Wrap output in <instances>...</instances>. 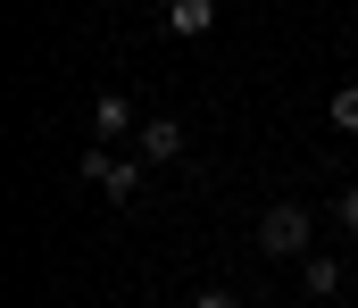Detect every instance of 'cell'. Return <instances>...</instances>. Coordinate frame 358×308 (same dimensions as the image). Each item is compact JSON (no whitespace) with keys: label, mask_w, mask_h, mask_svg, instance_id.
<instances>
[{"label":"cell","mask_w":358,"mask_h":308,"mask_svg":"<svg viewBox=\"0 0 358 308\" xmlns=\"http://www.w3.org/2000/svg\"><path fill=\"white\" fill-rule=\"evenodd\" d=\"M259 250L267 258H308V200H267L259 208Z\"/></svg>","instance_id":"obj_1"},{"label":"cell","mask_w":358,"mask_h":308,"mask_svg":"<svg viewBox=\"0 0 358 308\" xmlns=\"http://www.w3.org/2000/svg\"><path fill=\"white\" fill-rule=\"evenodd\" d=\"M142 167H150L142 150H134V159H117V150L100 142V150H84V167H76V175H84L92 192H108V200H134V192H142Z\"/></svg>","instance_id":"obj_2"},{"label":"cell","mask_w":358,"mask_h":308,"mask_svg":"<svg viewBox=\"0 0 358 308\" xmlns=\"http://www.w3.org/2000/svg\"><path fill=\"white\" fill-rule=\"evenodd\" d=\"M134 150H142L150 167H167V159H183V125H176V117H142V133H134Z\"/></svg>","instance_id":"obj_3"},{"label":"cell","mask_w":358,"mask_h":308,"mask_svg":"<svg viewBox=\"0 0 358 308\" xmlns=\"http://www.w3.org/2000/svg\"><path fill=\"white\" fill-rule=\"evenodd\" d=\"M92 133H100V142H125V133H142L134 101H125V92H100V101H92Z\"/></svg>","instance_id":"obj_4"},{"label":"cell","mask_w":358,"mask_h":308,"mask_svg":"<svg viewBox=\"0 0 358 308\" xmlns=\"http://www.w3.org/2000/svg\"><path fill=\"white\" fill-rule=\"evenodd\" d=\"M208 25H217V0H167V34L176 42H200Z\"/></svg>","instance_id":"obj_5"},{"label":"cell","mask_w":358,"mask_h":308,"mask_svg":"<svg viewBox=\"0 0 358 308\" xmlns=\"http://www.w3.org/2000/svg\"><path fill=\"white\" fill-rule=\"evenodd\" d=\"M300 292H308V300H334V292H342V267H334V258H300Z\"/></svg>","instance_id":"obj_6"},{"label":"cell","mask_w":358,"mask_h":308,"mask_svg":"<svg viewBox=\"0 0 358 308\" xmlns=\"http://www.w3.org/2000/svg\"><path fill=\"white\" fill-rule=\"evenodd\" d=\"M325 125H334V133H358V84H342V92L325 101Z\"/></svg>","instance_id":"obj_7"},{"label":"cell","mask_w":358,"mask_h":308,"mask_svg":"<svg viewBox=\"0 0 358 308\" xmlns=\"http://www.w3.org/2000/svg\"><path fill=\"white\" fill-rule=\"evenodd\" d=\"M334 217H342V225H350V233H358V184H350V192H342V200H334Z\"/></svg>","instance_id":"obj_8"},{"label":"cell","mask_w":358,"mask_h":308,"mask_svg":"<svg viewBox=\"0 0 358 308\" xmlns=\"http://www.w3.org/2000/svg\"><path fill=\"white\" fill-rule=\"evenodd\" d=\"M192 308H242V300H234V292H200Z\"/></svg>","instance_id":"obj_9"}]
</instances>
